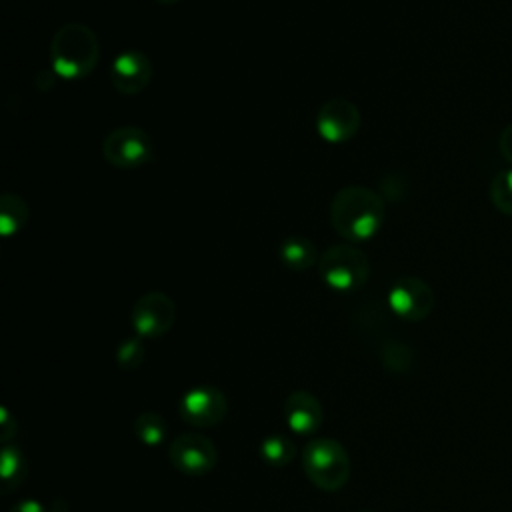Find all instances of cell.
<instances>
[{"mask_svg": "<svg viewBox=\"0 0 512 512\" xmlns=\"http://www.w3.org/2000/svg\"><path fill=\"white\" fill-rule=\"evenodd\" d=\"M488 196L492 206L504 214V216H512V168L508 170H500L488 188Z\"/></svg>", "mask_w": 512, "mask_h": 512, "instance_id": "17", "label": "cell"}, {"mask_svg": "<svg viewBox=\"0 0 512 512\" xmlns=\"http://www.w3.org/2000/svg\"><path fill=\"white\" fill-rule=\"evenodd\" d=\"M384 200L374 190L350 184L336 192L330 204V222L334 230L352 242L372 238L384 224Z\"/></svg>", "mask_w": 512, "mask_h": 512, "instance_id": "1", "label": "cell"}, {"mask_svg": "<svg viewBox=\"0 0 512 512\" xmlns=\"http://www.w3.org/2000/svg\"><path fill=\"white\" fill-rule=\"evenodd\" d=\"M26 474V462L18 448L6 446L2 450V488L8 492L10 488H16Z\"/></svg>", "mask_w": 512, "mask_h": 512, "instance_id": "18", "label": "cell"}, {"mask_svg": "<svg viewBox=\"0 0 512 512\" xmlns=\"http://www.w3.org/2000/svg\"><path fill=\"white\" fill-rule=\"evenodd\" d=\"M318 272L330 288L352 292L366 284L370 276V260L352 244H336L320 254Z\"/></svg>", "mask_w": 512, "mask_h": 512, "instance_id": "4", "label": "cell"}, {"mask_svg": "<svg viewBox=\"0 0 512 512\" xmlns=\"http://www.w3.org/2000/svg\"><path fill=\"white\" fill-rule=\"evenodd\" d=\"M156 2H160V4H166V6H170V4H176V2H180V0H156Z\"/></svg>", "mask_w": 512, "mask_h": 512, "instance_id": "23", "label": "cell"}, {"mask_svg": "<svg viewBox=\"0 0 512 512\" xmlns=\"http://www.w3.org/2000/svg\"><path fill=\"white\" fill-rule=\"evenodd\" d=\"M180 416L194 428H212L226 416L228 404L222 390L210 384L188 390L180 400Z\"/></svg>", "mask_w": 512, "mask_h": 512, "instance_id": "9", "label": "cell"}, {"mask_svg": "<svg viewBox=\"0 0 512 512\" xmlns=\"http://www.w3.org/2000/svg\"><path fill=\"white\" fill-rule=\"evenodd\" d=\"M262 458L270 464V466H286L294 460L296 456V446L294 442L284 436V434H272L268 436L262 446H260Z\"/></svg>", "mask_w": 512, "mask_h": 512, "instance_id": "16", "label": "cell"}, {"mask_svg": "<svg viewBox=\"0 0 512 512\" xmlns=\"http://www.w3.org/2000/svg\"><path fill=\"white\" fill-rule=\"evenodd\" d=\"M152 78V64L144 52H120L110 64V82L116 92L134 96L146 90Z\"/></svg>", "mask_w": 512, "mask_h": 512, "instance_id": "11", "label": "cell"}, {"mask_svg": "<svg viewBox=\"0 0 512 512\" xmlns=\"http://www.w3.org/2000/svg\"><path fill=\"white\" fill-rule=\"evenodd\" d=\"M116 360L122 368L126 370H132V368H138L144 360V346L138 338H128L120 344L118 352H116Z\"/></svg>", "mask_w": 512, "mask_h": 512, "instance_id": "20", "label": "cell"}, {"mask_svg": "<svg viewBox=\"0 0 512 512\" xmlns=\"http://www.w3.org/2000/svg\"><path fill=\"white\" fill-rule=\"evenodd\" d=\"M498 150L502 154V158H506L512 164V122L504 126V130L500 132L498 138Z\"/></svg>", "mask_w": 512, "mask_h": 512, "instance_id": "21", "label": "cell"}, {"mask_svg": "<svg viewBox=\"0 0 512 512\" xmlns=\"http://www.w3.org/2000/svg\"><path fill=\"white\" fill-rule=\"evenodd\" d=\"M284 418L292 432L312 434L322 424V404L314 394L296 390L284 402Z\"/></svg>", "mask_w": 512, "mask_h": 512, "instance_id": "12", "label": "cell"}, {"mask_svg": "<svg viewBox=\"0 0 512 512\" xmlns=\"http://www.w3.org/2000/svg\"><path fill=\"white\" fill-rule=\"evenodd\" d=\"M28 220V204L16 194H4L0 202V226L2 234L10 236L22 230Z\"/></svg>", "mask_w": 512, "mask_h": 512, "instance_id": "14", "label": "cell"}, {"mask_svg": "<svg viewBox=\"0 0 512 512\" xmlns=\"http://www.w3.org/2000/svg\"><path fill=\"white\" fill-rule=\"evenodd\" d=\"M134 434L146 446H158L164 442L168 426L166 420L158 412H142L134 420Z\"/></svg>", "mask_w": 512, "mask_h": 512, "instance_id": "15", "label": "cell"}, {"mask_svg": "<svg viewBox=\"0 0 512 512\" xmlns=\"http://www.w3.org/2000/svg\"><path fill=\"white\" fill-rule=\"evenodd\" d=\"M358 128L360 112L356 104L346 98H332L324 102L316 114V130L326 142H346L356 136Z\"/></svg>", "mask_w": 512, "mask_h": 512, "instance_id": "10", "label": "cell"}, {"mask_svg": "<svg viewBox=\"0 0 512 512\" xmlns=\"http://www.w3.org/2000/svg\"><path fill=\"white\" fill-rule=\"evenodd\" d=\"M302 470L324 492L340 490L350 478V456L334 438H314L304 446Z\"/></svg>", "mask_w": 512, "mask_h": 512, "instance_id": "3", "label": "cell"}, {"mask_svg": "<svg viewBox=\"0 0 512 512\" xmlns=\"http://www.w3.org/2000/svg\"><path fill=\"white\" fill-rule=\"evenodd\" d=\"M10 512H46V508L36 500H22L10 508Z\"/></svg>", "mask_w": 512, "mask_h": 512, "instance_id": "22", "label": "cell"}, {"mask_svg": "<svg viewBox=\"0 0 512 512\" xmlns=\"http://www.w3.org/2000/svg\"><path fill=\"white\" fill-rule=\"evenodd\" d=\"M170 462L188 476L208 474L218 462V450L214 442L200 432L178 434L168 448Z\"/></svg>", "mask_w": 512, "mask_h": 512, "instance_id": "6", "label": "cell"}, {"mask_svg": "<svg viewBox=\"0 0 512 512\" xmlns=\"http://www.w3.org/2000/svg\"><path fill=\"white\" fill-rule=\"evenodd\" d=\"M380 362L390 372H406L412 366V350L398 340H388L380 350Z\"/></svg>", "mask_w": 512, "mask_h": 512, "instance_id": "19", "label": "cell"}, {"mask_svg": "<svg viewBox=\"0 0 512 512\" xmlns=\"http://www.w3.org/2000/svg\"><path fill=\"white\" fill-rule=\"evenodd\" d=\"M362 512H368V510H362Z\"/></svg>", "mask_w": 512, "mask_h": 512, "instance_id": "24", "label": "cell"}, {"mask_svg": "<svg viewBox=\"0 0 512 512\" xmlns=\"http://www.w3.org/2000/svg\"><path fill=\"white\" fill-rule=\"evenodd\" d=\"M388 304L402 320L420 322L434 308V290L418 276H402L390 288Z\"/></svg>", "mask_w": 512, "mask_h": 512, "instance_id": "8", "label": "cell"}, {"mask_svg": "<svg viewBox=\"0 0 512 512\" xmlns=\"http://www.w3.org/2000/svg\"><path fill=\"white\" fill-rule=\"evenodd\" d=\"M130 320L138 336L160 338L176 320V304L164 292H146L132 306Z\"/></svg>", "mask_w": 512, "mask_h": 512, "instance_id": "7", "label": "cell"}, {"mask_svg": "<svg viewBox=\"0 0 512 512\" xmlns=\"http://www.w3.org/2000/svg\"><path fill=\"white\" fill-rule=\"evenodd\" d=\"M102 154L114 168L132 170L146 166L154 156V144L146 130L138 126H120L106 134Z\"/></svg>", "mask_w": 512, "mask_h": 512, "instance_id": "5", "label": "cell"}, {"mask_svg": "<svg viewBox=\"0 0 512 512\" xmlns=\"http://www.w3.org/2000/svg\"><path fill=\"white\" fill-rule=\"evenodd\" d=\"M100 46L90 26L82 22H68L56 30L50 40L52 70L66 80H80L88 76L98 62Z\"/></svg>", "mask_w": 512, "mask_h": 512, "instance_id": "2", "label": "cell"}, {"mask_svg": "<svg viewBox=\"0 0 512 512\" xmlns=\"http://www.w3.org/2000/svg\"><path fill=\"white\" fill-rule=\"evenodd\" d=\"M318 250L316 246L306 238V236H288L280 244V260L290 268V270H306L312 264L318 262Z\"/></svg>", "mask_w": 512, "mask_h": 512, "instance_id": "13", "label": "cell"}]
</instances>
